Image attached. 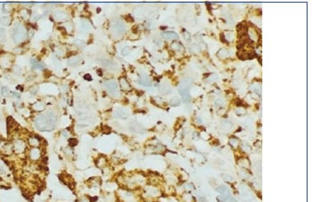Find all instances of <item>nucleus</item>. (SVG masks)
I'll list each match as a JSON object with an SVG mask.
<instances>
[{
    "mask_svg": "<svg viewBox=\"0 0 312 202\" xmlns=\"http://www.w3.org/2000/svg\"><path fill=\"white\" fill-rule=\"evenodd\" d=\"M58 117L53 111H47L36 117L34 125L38 130L42 132L53 131L56 127Z\"/></svg>",
    "mask_w": 312,
    "mask_h": 202,
    "instance_id": "1",
    "label": "nucleus"
},
{
    "mask_svg": "<svg viewBox=\"0 0 312 202\" xmlns=\"http://www.w3.org/2000/svg\"><path fill=\"white\" fill-rule=\"evenodd\" d=\"M13 38L16 44H21L25 41L27 38V30L25 27L20 24V23L16 24L13 32Z\"/></svg>",
    "mask_w": 312,
    "mask_h": 202,
    "instance_id": "2",
    "label": "nucleus"
},
{
    "mask_svg": "<svg viewBox=\"0 0 312 202\" xmlns=\"http://www.w3.org/2000/svg\"><path fill=\"white\" fill-rule=\"evenodd\" d=\"M125 26L121 21H116L112 24V34L114 37L119 38L125 33Z\"/></svg>",
    "mask_w": 312,
    "mask_h": 202,
    "instance_id": "3",
    "label": "nucleus"
},
{
    "mask_svg": "<svg viewBox=\"0 0 312 202\" xmlns=\"http://www.w3.org/2000/svg\"><path fill=\"white\" fill-rule=\"evenodd\" d=\"M13 147L16 153H22L26 150V142L21 139H18L14 142Z\"/></svg>",
    "mask_w": 312,
    "mask_h": 202,
    "instance_id": "4",
    "label": "nucleus"
},
{
    "mask_svg": "<svg viewBox=\"0 0 312 202\" xmlns=\"http://www.w3.org/2000/svg\"><path fill=\"white\" fill-rule=\"evenodd\" d=\"M105 87H106L107 90L112 94L119 93V92H118V85H117V83L115 80H110V81L106 82L105 83Z\"/></svg>",
    "mask_w": 312,
    "mask_h": 202,
    "instance_id": "5",
    "label": "nucleus"
},
{
    "mask_svg": "<svg viewBox=\"0 0 312 202\" xmlns=\"http://www.w3.org/2000/svg\"><path fill=\"white\" fill-rule=\"evenodd\" d=\"M179 93H180V94H181V96H182V101H183L184 102H189L191 100L189 88L181 87L179 88Z\"/></svg>",
    "mask_w": 312,
    "mask_h": 202,
    "instance_id": "6",
    "label": "nucleus"
},
{
    "mask_svg": "<svg viewBox=\"0 0 312 202\" xmlns=\"http://www.w3.org/2000/svg\"><path fill=\"white\" fill-rule=\"evenodd\" d=\"M12 62H13V60H12V57L9 54H3L0 57V65L2 68H9Z\"/></svg>",
    "mask_w": 312,
    "mask_h": 202,
    "instance_id": "7",
    "label": "nucleus"
},
{
    "mask_svg": "<svg viewBox=\"0 0 312 202\" xmlns=\"http://www.w3.org/2000/svg\"><path fill=\"white\" fill-rule=\"evenodd\" d=\"M130 130L132 132L141 134V133H143L144 129H143V126L140 123H138L136 121H133V122H131V124H130Z\"/></svg>",
    "mask_w": 312,
    "mask_h": 202,
    "instance_id": "8",
    "label": "nucleus"
},
{
    "mask_svg": "<svg viewBox=\"0 0 312 202\" xmlns=\"http://www.w3.org/2000/svg\"><path fill=\"white\" fill-rule=\"evenodd\" d=\"M162 37L166 40H173V41H176L179 38L178 34L173 31H165L162 34Z\"/></svg>",
    "mask_w": 312,
    "mask_h": 202,
    "instance_id": "9",
    "label": "nucleus"
},
{
    "mask_svg": "<svg viewBox=\"0 0 312 202\" xmlns=\"http://www.w3.org/2000/svg\"><path fill=\"white\" fill-rule=\"evenodd\" d=\"M29 144L32 148H38L41 145V139L37 136H29Z\"/></svg>",
    "mask_w": 312,
    "mask_h": 202,
    "instance_id": "10",
    "label": "nucleus"
},
{
    "mask_svg": "<svg viewBox=\"0 0 312 202\" xmlns=\"http://www.w3.org/2000/svg\"><path fill=\"white\" fill-rule=\"evenodd\" d=\"M29 157L32 160H38L41 157V150L38 148H32L29 150Z\"/></svg>",
    "mask_w": 312,
    "mask_h": 202,
    "instance_id": "11",
    "label": "nucleus"
},
{
    "mask_svg": "<svg viewBox=\"0 0 312 202\" xmlns=\"http://www.w3.org/2000/svg\"><path fill=\"white\" fill-rule=\"evenodd\" d=\"M119 86L120 88L124 91H130L132 89L131 85L129 84V82L126 80L125 78H119Z\"/></svg>",
    "mask_w": 312,
    "mask_h": 202,
    "instance_id": "12",
    "label": "nucleus"
},
{
    "mask_svg": "<svg viewBox=\"0 0 312 202\" xmlns=\"http://www.w3.org/2000/svg\"><path fill=\"white\" fill-rule=\"evenodd\" d=\"M139 83L144 87H150L152 85L151 79L147 75H141V77L139 78Z\"/></svg>",
    "mask_w": 312,
    "mask_h": 202,
    "instance_id": "13",
    "label": "nucleus"
},
{
    "mask_svg": "<svg viewBox=\"0 0 312 202\" xmlns=\"http://www.w3.org/2000/svg\"><path fill=\"white\" fill-rule=\"evenodd\" d=\"M146 191L148 192V194L149 196H152V197H158L160 195V192L159 190L157 188V187H154V186H149L146 189Z\"/></svg>",
    "mask_w": 312,
    "mask_h": 202,
    "instance_id": "14",
    "label": "nucleus"
},
{
    "mask_svg": "<svg viewBox=\"0 0 312 202\" xmlns=\"http://www.w3.org/2000/svg\"><path fill=\"white\" fill-rule=\"evenodd\" d=\"M248 35H249L250 38L253 40V41H254V42H257L258 39L260 38V36L258 35L256 30L254 29V28H250V29L248 30Z\"/></svg>",
    "mask_w": 312,
    "mask_h": 202,
    "instance_id": "15",
    "label": "nucleus"
},
{
    "mask_svg": "<svg viewBox=\"0 0 312 202\" xmlns=\"http://www.w3.org/2000/svg\"><path fill=\"white\" fill-rule=\"evenodd\" d=\"M217 56L221 60H225V59H228L230 57V52L226 48H221L217 53Z\"/></svg>",
    "mask_w": 312,
    "mask_h": 202,
    "instance_id": "16",
    "label": "nucleus"
},
{
    "mask_svg": "<svg viewBox=\"0 0 312 202\" xmlns=\"http://www.w3.org/2000/svg\"><path fill=\"white\" fill-rule=\"evenodd\" d=\"M54 19L58 21H64L66 18H67V14L64 13V12H61V11H58L56 12V13L54 14L53 15Z\"/></svg>",
    "mask_w": 312,
    "mask_h": 202,
    "instance_id": "17",
    "label": "nucleus"
},
{
    "mask_svg": "<svg viewBox=\"0 0 312 202\" xmlns=\"http://www.w3.org/2000/svg\"><path fill=\"white\" fill-rule=\"evenodd\" d=\"M252 89H253V91L258 94V96H261V84L259 82H254L253 85H252Z\"/></svg>",
    "mask_w": 312,
    "mask_h": 202,
    "instance_id": "18",
    "label": "nucleus"
},
{
    "mask_svg": "<svg viewBox=\"0 0 312 202\" xmlns=\"http://www.w3.org/2000/svg\"><path fill=\"white\" fill-rule=\"evenodd\" d=\"M221 126L223 130H225V131H229V130L233 128V124L230 120H224V121H222Z\"/></svg>",
    "mask_w": 312,
    "mask_h": 202,
    "instance_id": "19",
    "label": "nucleus"
},
{
    "mask_svg": "<svg viewBox=\"0 0 312 202\" xmlns=\"http://www.w3.org/2000/svg\"><path fill=\"white\" fill-rule=\"evenodd\" d=\"M81 62V57L77 55V56H73L71 57L69 60V64L71 65V66H75V65H77L79 63Z\"/></svg>",
    "mask_w": 312,
    "mask_h": 202,
    "instance_id": "20",
    "label": "nucleus"
},
{
    "mask_svg": "<svg viewBox=\"0 0 312 202\" xmlns=\"http://www.w3.org/2000/svg\"><path fill=\"white\" fill-rule=\"evenodd\" d=\"M115 116L117 117H119V118H126L127 117V113L125 111L121 110V109H117L115 111Z\"/></svg>",
    "mask_w": 312,
    "mask_h": 202,
    "instance_id": "21",
    "label": "nucleus"
},
{
    "mask_svg": "<svg viewBox=\"0 0 312 202\" xmlns=\"http://www.w3.org/2000/svg\"><path fill=\"white\" fill-rule=\"evenodd\" d=\"M181 87H188V88H189L190 87H191V85H192V80L189 78H183L182 80V82H181Z\"/></svg>",
    "mask_w": 312,
    "mask_h": 202,
    "instance_id": "22",
    "label": "nucleus"
},
{
    "mask_svg": "<svg viewBox=\"0 0 312 202\" xmlns=\"http://www.w3.org/2000/svg\"><path fill=\"white\" fill-rule=\"evenodd\" d=\"M172 92V88L168 85H163L160 87V93L162 94H169Z\"/></svg>",
    "mask_w": 312,
    "mask_h": 202,
    "instance_id": "23",
    "label": "nucleus"
},
{
    "mask_svg": "<svg viewBox=\"0 0 312 202\" xmlns=\"http://www.w3.org/2000/svg\"><path fill=\"white\" fill-rule=\"evenodd\" d=\"M106 163H107V159L104 157H101L97 159V162H96V165L98 166L99 168H105L106 167Z\"/></svg>",
    "mask_w": 312,
    "mask_h": 202,
    "instance_id": "24",
    "label": "nucleus"
},
{
    "mask_svg": "<svg viewBox=\"0 0 312 202\" xmlns=\"http://www.w3.org/2000/svg\"><path fill=\"white\" fill-rule=\"evenodd\" d=\"M0 23H1V24L4 25V26H8V25H10V23H11V18L8 17V16L2 17L1 19H0Z\"/></svg>",
    "mask_w": 312,
    "mask_h": 202,
    "instance_id": "25",
    "label": "nucleus"
},
{
    "mask_svg": "<svg viewBox=\"0 0 312 202\" xmlns=\"http://www.w3.org/2000/svg\"><path fill=\"white\" fill-rule=\"evenodd\" d=\"M170 105L173 106V107H176V106H179L180 103H181V101H180V99L177 97V96H174L173 97L171 100H170Z\"/></svg>",
    "mask_w": 312,
    "mask_h": 202,
    "instance_id": "26",
    "label": "nucleus"
},
{
    "mask_svg": "<svg viewBox=\"0 0 312 202\" xmlns=\"http://www.w3.org/2000/svg\"><path fill=\"white\" fill-rule=\"evenodd\" d=\"M171 48H172L173 51L178 52V51H180V50L182 49V45L180 44L179 42H177V41H174V42L172 44V45H171Z\"/></svg>",
    "mask_w": 312,
    "mask_h": 202,
    "instance_id": "27",
    "label": "nucleus"
},
{
    "mask_svg": "<svg viewBox=\"0 0 312 202\" xmlns=\"http://www.w3.org/2000/svg\"><path fill=\"white\" fill-rule=\"evenodd\" d=\"M200 46L198 45H197V44H192L191 45H190V51L192 52V53H194V54H198L199 52H200Z\"/></svg>",
    "mask_w": 312,
    "mask_h": 202,
    "instance_id": "28",
    "label": "nucleus"
},
{
    "mask_svg": "<svg viewBox=\"0 0 312 202\" xmlns=\"http://www.w3.org/2000/svg\"><path fill=\"white\" fill-rule=\"evenodd\" d=\"M246 113V110L244 108V107H237V108L236 109V114L238 115V116H242V115H245Z\"/></svg>",
    "mask_w": 312,
    "mask_h": 202,
    "instance_id": "29",
    "label": "nucleus"
},
{
    "mask_svg": "<svg viewBox=\"0 0 312 202\" xmlns=\"http://www.w3.org/2000/svg\"><path fill=\"white\" fill-rule=\"evenodd\" d=\"M217 191H218L221 194H222V195H228V192H228V188H226V187L223 186V185L218 187V188H217Z\"/></svg>",
    "mask_w": 312,
    "mask_h": 202,
    "instance_id": "30",
    "label": "nucleus"
},
{
    "mask_svg": "<svg viewBox=\"0 0 312 202\" xmlns=\"http://www.w3.org/2000/svg\"><path fill=\"white\" fill-rule=\"evenodd\" d=\"M230 144L231 146L237 148V147L238 146V144H239V141H238L237 138L232 137V138H230Z\"/></svg>",
    "mask_w": 312,
    "mask_h": 202,
    "instance_id": "31",
    "label": "nucleus"
},
{
    "mask_svg": "<svg viewBox=\"0 0 312 202\" xmlns=\"http://www.w3.org/2000/svg\"><path fill=\"white\" fill-rule=\"evenodd\" d=\"M31 62H32V65L35 69H44V65L42 63H40L39 62H36V61H31Z\"/></svg>",
    "mask_w": 312,
    "mask_h": 202,
    "instance_id": "32",
    "label": "nucleus"
},
{
    "mask_svg": "<svg viewBox=\"0 0 312 202\" xmlns=\"http://www.w3.org/2000/svg\"><path fill=\"white\" fill-rule=\"evenodd\" d=\"M222 178H223V180L226 181V182H233V177L231 175H228V174L222 175Z\"/></svg>",
    "mask_w": 312,
    "mask_h": 202,
    "instance_id": "33",
    "label": "nucleus"
},
{
    "mask_svg": "<svg viewBox=\"0 0 312 202\" xmlns=\"http://www.w3.org/2000/svg\"><path fill=\"white\" fill-rule=\"evenodd\" d=\"M224 101L222 100V99H217V100H216L215 101V102H214V105L216 106V107H219V108H221V107H223L224 106Z\"/></svg>",
    "mask_w": 312,
    "mask_h": 202,
    "instance_id": "34",
    "label": "nucleus"
},
{
    "mask_svg": "<svg viewBox=\"0 0 312 202\" xmlns=\"http://www.w3.org/2000/svg\"><path fill=\"white\" fill-rule=\"evenodd\" d=\"M5 40V30L3 28H0V41Z\"/></svg>",
    "mask_w": 312,
    "mask_h": 202,
    "instance_id": "35",
    "label": "nucleus"
},
{
    "mask_svg": "<svg viewBox=\"0 0 312 202\" xmlns=\"http://www.w3.org/2000/svg\"><path fill=\"white\" fill-rule=\"evenodd\" d=\"M82 28L85 29V30H88V29L90 28L89 22L86 21H82Z\"/></svg>",
    "mask_w": 312,
    "mask_h": 202,
    "instance_id": "36",
    "label": "nucleus"
},
{
    "mask_svg": "<svg viewBox=\"0 0 312 202\" xmlns=\"http://www.w3.org/2000/svg\"><path fill=\"white\" fill-rule=\"evenodd\" d=\"M69 145H70L71 147H73V146L77 145V141L76 139H74V138H69Z\"/></svg>",
    "mask_w": 312,
    "mask_h": 202,
    "instance_id": "37",
    "label": "nucleus"
},
{
    "mask_svg": "<svg viewBox=\"0 0 312 202\" xmlns=\"http://www.w3.org/2000/svg\"><path fill=\"white\" fill-rule=\"evenodd\" d=\"M77 202H91V200H90V199H89L88 197L83 196V197H81V198L77 200Z\"/></svg>",
    "mask_w": 312,
    "mask_h": 202,
    "instance_id": "38",
    "label": "nucleus"
},
{
    "mask_svg": "<svg viewBox=\"0 0 312 202\" xmlns=\"http://www.w3.org/2000/svg\"><path fill=\"white\" fill-rule=\"evenodd\" d=\"M21 15L24 19H28V18H29V14H28L27 10H25V9H23V10L21 12Z\"/></svg>",
    "mask_w": 312,
    "mask_h": 202,
    "instance_id": "39",
    "label": "nucleus"
},
{
    "mask_svg": "<svg viewBox=\"0 0 312 202\" xmlns=\"http://www.w3.org/2000/svg\"><path fill=\"white\" fill-rule=\"evenodd\" d=\"M130 52H131V47L126 46L125 48H124V49L122 50V54H123V55H127V54H129Z\"/></svg>",
    "mask_w": 312,
    "mask_h": 202,
    "instance_id": "40",
    "label": "nucleus"
},
{
    "mask_svg": "<svg viewBox=\"0 0 312 202\" xmlns=\"http://www.w3.org/2000/svg\"><path fill=\"white\" fill-rule=\"evenodd\" d=\"M1 93H2V96H7L9 94V89L7 87H3L2 90H1Z\"/></svg>",
    "mask_w": 312,
    "mask_h": 202,
    "instance_id": "41",
    "label": "nucleus"
},
{
    "mask_svg": "<svg viewBox=\"0 0 312 202\" xmlns=\"http://www.w3.org/2000/svg\"><path fill=\"white\" fill-rule=\"evenodd\" d=\"M199 201H200V202H208L205 198H200V199H199Z\"/></svg>",
    "mask_w": 312,
    "mask_h": 202,
    "instance_id": "42",
    "label": "nucleus"
},
{
    "mask_svg": "<svg viewBox=\"0 0 312 202\" xmlns=\"http://www.w3.org/2000/svg\"><path fill=\"white\" fill-rule=\"evenodd\" d=\"M84 78H85V79H92V78H91L90 75H86Z\"/></svg>",
    "mask_w": 312,
    "mask_h": 202,
    "instance_id": "43",
    "label": "nucleus"
}]
</instances>
